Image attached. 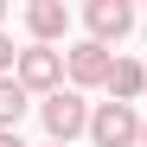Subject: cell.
Masks as SVG:
<instances>
[{
	"mask_svg": "<svg viewBox=\"0 0 147 147\" xmlns=\"http://www.w3.org/2000/svg\"><path fill=\"white\" fill-rule=\"evenodd\" d=\"M90 102H83V90H58V96H45L38 102V121H45V134H51L58 147H70L77 134H90Z\"/></svg>",
	"mask_w": 147,
	"mask_h": 147,
	"instance_id": "cell-1",
	"label": "cell"
},
{
	"mask_svg": "<svg viewBox=\"0 0 147 147\" xmlns=\"http://www.w3.org/2000/svg\"><path fill=\"white\" fill-rule=\"evenodd\" d=\"M13 77L26 83V96H38V102H45V96L64 90V51H58V45H26Z\"/></svg>",
	"mask_w": 147,
	"mask_h": 147,
	"instance_id": "cell-2",
	"label": "cell"
},
{
	"mask_svg": "<svg viewBox=\"0 0 147 147\" xmlns=\"http://www.w3.org/2000/svg\"><path fill=\"white\" fill-rule=\"evenodd\" d=\"M109 70H115V51H109V45H96V38H83V45H70V51H64V77H70V90H109Z\"/></svg>",
	"mask_w": 147,
	"mask_h": 147,
	"instance_id": "cell-3",
	"label": "cell"
},
{
	"mask_svg": "<svg viewBox=\"0 0 147 147\" xmlns=\"http://www.w3.org/2000/svg\"><path fill=\"white\" fill-rule=\"evenodd\" d=\"M90 141H96V147H141V115H134V102H96Z\"/></svg>",
	"mask_w": 147,
	"mask_h": 147,
	"instance_id": "cell-4",
	"label": "cell"
},
{
	"mask_svg": "<svg viewBox=\"0 0 147 147\" xmlns=\"http://www.w3.org/2000/svg\"><path fill=\"white\" fill-rule=\"evenodd\" d=\"M83 26H90L96 45H121L134 32V7H128V0H90V7H83Z\"/></svg>",
	"mask_w": 147,
	"mask_h": 147,
	"instance_id": "cell-5",
	"label": "cell"
},
{
	"mask_svg": "<svg viewBox=\"0 0 147 147\" xmlns=\"http://www.w3.org/2000/svg\"><path fill=\"white\" fill-rule=\"evenodd\" d=\"M26 32H32V45H58L70 32V7L64 0H32L26 7Z\"/></svg>",
	"mask_w": 147,
	"mask_h": 147,
	"instance_id": "cell-6",
	"label": "cell"
},
{
	"mask_svg": "<svg viewBox=\"0 0 147 147\" xmlns=\"http://www.w3.org/2000/svg\"><path fill=\"white\" fill-rule=\"evenodd\" d=\"M147 96V64L141 58H115L109 70V102H141Z\"/></svg>",
	"mask_w": 147,
	"mask_h": 147,
	"instance_id": "cell-7",
	"label": "cell"
},
{
	"mask_svg": "<svg viewBox=\"0 0 147 147\" xmlns=\"http://www.w3.org/2000/svg\"><path fill=\"white\" fill-rule=\"evenodd\" d=\"M32 109V96H26V83L19 77H0V128L7 134H19V115Z\"/></svg>",
	"mask_w": 147,
	"mask_h": 147,
	"instance_id": "cell-8",
	"label": "cell"
},
{
	"mask_svg": "<svg viewBox=\"0 0 147 147\" xmlns=\"http://www.w3.org/2000/svg\"><path fill=\"white\" fill-rule=\"evenodd\" d=\"M13 70H19V45L0 32V77H13Z\"/></svg>",
	"mask_w": 147,
	"mask_h": 147,
	"instance_id": "cell-9",
	"label": "cell"
},
{
	"mask_svg": "<svg viewBox=\"0 0 147 147\" xmlns=\"http://www.w3.org/2000/svg\"><path fill=\"white\" fill-rule=\"evenodd\" d=\"M0 147H26V141H19V134H7V128H0Z\"/></svg>",
	"mask_w": 147,
	"mask_h": 147,
	"instance_id": "cell-10",
	"label": "cell"
},
{
	"mask_svg": "<svg viewBox=\"0 0 147 147\" xmlns=\"http://www.w3.org/2000/svg\"><path fill=\"white\" fill-rule=\"evenodd\" d=\"M141 147H147V121H141Z\"/></svg>",
	"mask_w": 147,
	"mask_h": 147,
	"instance_id": "cell-11",
	"label": "cell"
},
{
	"mask_svg": "<svg viewBox=\"0 0 147 147\" xmlns=\"http://www.w3.org/2000/svg\"><path fill=\"white\" fill-rule=\"evenodd\" d=\"M0 19H7V0H0Z\"/></svg>",
	"mask_w": 147,
	"mask_h": 147,
	"instance_id": "cell-12",
	"label": "cell"
},
{
	"mask_svg": "<svg viewBox=\"0 0 147 147\" xmlns=\"http://www.w3.org/2000/svg\"><path fill=\"white\" fill-rule=\"evenodd\" d=\"M45 147H58V141H45Z\"/></svg>",
	"mask_w": 147,
	"mask_h": 147,
	"instance_id": "cell-13",
	"label": "cell"
},
{
	"mask_svg": "<svg viewBox=\"0 0 147 147\" xmlns=\"http://www.w3.org/2000/svg\"><path fill=\"white\" fill-rule=\"evenodd\" d=\"M141 32H147V19H141Z\"/></svg>",
	"mask_w": 147,
	"mask_h": 147,
	"instance_id": "cell-14",
	"label": "cell"
}]
</instances>
